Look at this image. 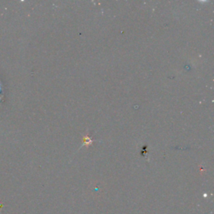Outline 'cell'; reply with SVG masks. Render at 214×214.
<instances>
[{"label":"cell","instance_id":"cell-1","mask_svg":"<svg viewBox=\"0 0 214 214\" xmlns=\"http://www.w3.org/2000/svg\"><path fill=\"white\" fill-rule=\"evenodd\" d=\"M84 142H85V144H86V145H87V146H88V145H90V144L92 142V140L91 139H90L88 136H86V137H85V139H84Z\"/></svg>","mask_w":214,"mask_h":214}]
</instances>
